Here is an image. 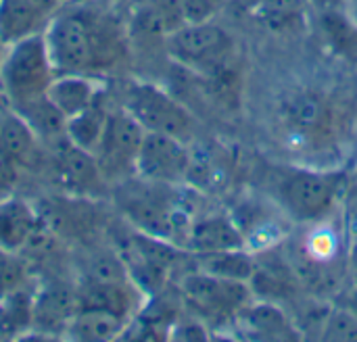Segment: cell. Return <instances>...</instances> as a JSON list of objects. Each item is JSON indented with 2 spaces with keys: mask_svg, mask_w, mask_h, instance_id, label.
Here are the masks:
<instances>
[{
  "mask_svg": "<svg viewBox=\"0 0 357 342\" xmlns=\"http://www.w3.org/2000/svg\"><path fill=\"white\" fill-rule=\"evenodd\" d=\"M130 324L132 322L107 311L77 309L65 332V341H117L126 336Z\"/></svg>",
  "mask_w": 357,
  "mask_h": 342,
  "instance_id": "obj_20",
  "label": "cell"
},
{
  "mask_svg": "<svg viewBox=\"0 0 357 342\" xmlns=\"http://www.w3.org/2000/svg\"><path fill=\"white\" fill-rule=\"evenodd\" d=\"M307 4L316 13H326V10H345V0H307Z\"/></svg>",
  "mask_w": 357,
  "mask_h": 342,
  "instance_id": "obj_31",
  "label": "cell"
},
{
  "mask_svg": "<svg viewBox=\"0 0 357 342\" xmlns=\"http://www.w3.org/2000/svg\"><path fill=\"white\" fill-rule=\"evenodd\" d=\"M322 341H357V320L341 305L328 307L320 328Z\"/></svg>",
  "mask_w": 357,
  "mask_h": 342,
  "instance_id": "obj_27",
  "label": "cell"
},
{
  "mask_svg": "<svg viewBox=\"0 0 357 342\" xmlns=\"http://www.w3.org/2000/svg\"><path fill=\"white\" fill-rule=\"evenodd\" d=\"M339 219L343 224V230L349 238V244H357V182L349 178L341 203H339Z\"/></svg>",
  "mask_w": 357,
  "mask_h": 342,
  "instance_id": "obj_28",
  "label": "cell"
},
{
  "mask_svg": "<svg viewBox=\"0 0 357 342\" xmlns=\"http://www.w3.org/2000/svg\"><path fill=\"white\" fill-rule=\"evenodd\" d=\"M180 295L188 309L205 322V326L218 320H236L241 309L253 301V293L247 282L224 280L201 270H195L182 278Z\"/></svg>",
  "mask_w": 357,
  "mask_h": 342,
  "instance_id": "obj_9",
  "label": "cell"
},
{
  "mask_svg": "<svg viewBox=\"0 0 357 342\" xmlns=\"http://www.w3.org/2000/svg\"><path fill=\"white\" fill-rule=\"evenodd\" d=\"M337 305H341V307H345L354 318L357 320V284L354 282L349 288H343L341 293H339V303Z\"/></svg>",
  "mask_w": 357,
  "mask_h": 342,
  "instance_id": "obj_30",
  "label": "cell"
},
{
  "mask_svg": "<svg viewBox=\"0 0 357 342\" xmlns=\"http://www.w3.org/2000/svg\"><path fill=\"white\" fill-rule=\"evenodd\" d=\"M349 278L357 284V244H354L349 251Z\"/></svg>",
  "mask_w": 357,
  "mask_h": 342,
  "instance_id": "obj_32",
  "label": "cell"
},
{
  "mask_svg": "<svg viewBox=\"0 0 357 342\" xmlns=\"http://www.w3.org/2000/svg\"><path fill=\"white\" fill-rule=\"evenodd\" d=\"M48 13L38 0H0V40L4 46L23 38L42 33L50 21Z\"/></svg>",
  "mask_w": 357,
  "mask_h": 342,
  "instance_id": "obj_18",
  "label": "cell"
},
{
  "mask_svg": "<svg viewBox=\"0 0 357 342\" xmlns=\"http://www.w3.org/2000/svg\"><path fill=\"white\" fill-rule=\"evenodd\" d=\"M243 334L249 339L259 341H289V339H301V330L293 322V318L274 301H257L249 303L241 309V313L234 320Z\"/></svg>",
  "mask_w": 357,
  "mask_h": 342,
  "instance_id": "obj_15",
  "label": "cell"
},
{
  "mask_svg": "<svg viewBox=\"0 0 357 342\" xmlns=\"http://www.w3.org/2000/svg\"><path fill=\"white\" fill-rule=\"evenodd\" d=\"M345 13L357 25V0H345Z\"/></svg>",
  "mask_w": 357,
  "mask_h": 342,
  "instance_id": "obj_33",
  "label": "cell"
},
{
  "mask_svg": "<svg viewBox=\"0 0 357 342\" xmlns=\"http://www.w3.org/2000/svg\"><path fill=\"white\" fill-rule=\"evenodd\" d=\"M44 234V219L36 205L19 194L0 196V247L25 253Z\"/></svg>",
  "mask_w": 357,
  "mask_h": 342,
  "instance_id": "obj_13",
  "label": "cell"
},
{
  "mask_svg": "<svg viewBox=\"0 0 357 342\" xmlns=\"http://www.w3.org/2000/svg\"><path fill=\"white\" fill-rule=\"evenodd\" d=\"M77 311L75 284L63 280H48L46 284H36L33 301V332L29 339L56 341L65 339V332Z\"/></svg>",
  "mask_w": 357,
  "mask_h": 342,
  "instance_id": "obj_12",
  "label": "cell"
},
{
  "mask_svg": "<svg viewBox=\"0 0 357 342\" xmlns=\"http://www.w3.org/2000/svg\"><path fill=\"white\" fill-rule=\"evenodd\" d=\"M197 270L224 278V280H234V282H251L255 267H257V257L249 253L247 249H232V251H220V253H209V255H192Z\"/></svg>",
  "mask_w": 357,
  "mask_h": 342,
  "instance_id": "obj_22",
  "label": "cell"
},
{
  "mask_svg": "<svg viewBox=\"0 0 357 342\" xmlns=\"http://www.w3.org/2000/svg\"><path fill=\"white\" fill-rule=\"evenodd\" d=\"M282 121L289 132L301 136L303 144L307 146V142L322 138L324 130H331V109L318 92L305 90L284 100Z\"/></svg>",
  "mask_w": 357,
  "mask_h": 342,
  "instance_id": "obj_16",
  "label": "cell"
},
{
  "mask_svg": "<svg viewBox=\"0 0 357 342\" xmlns=\"http://www.w3.org/2000/svg\"><path fill=\"white\" fill-rule=\"evenodd\" d=\"M192 165V146L186 140L167 134L146 132L138 159L136 176L167 186L188 184V173Z\"/></svg>",
  "mask_w": 357,
  "mask_h": 342,
  "instance_id": "obj_10",
  "label": "cell"
},
{
  "mask_svg": "<svg viewBox=\"0 0 357 342\" xmlns=\"http://www.w3.org/2000/svg\"><path fill=\"white\" fill-rule=\"evenodd\" d=\"M59 2V6H63V4H69V2H75V0H56Z\"/></svg>",
  "mask_w": 357,
  "mask_h": 342,
  "instance_id": "obj_36",
  "label": "cell"
},
{
  "mask_svg": "<svg viewBox=\"0 0 357 342\" xmlns=\"http://www.w3.org/2000/svg\"><path fill=\"white\" fill-rule=\"evenodd\" d=\"M13 111L27 123V127L38 136V140L44 146L65 136L67 119L48 100V96H40L36 100H29V102H25L21 107H15Z\"/></svg>",
  "mask_w": 357,
  "mask_h": 342,
  "instance_id": "obj_23",
  "label": "cell"
},
{
  "mask_svg": "<svg viewBox=\"0 0 357 342\" xmlns=\"http://www.w3.org/2000/svg\"><path fill=\"white\" fill-rule=\"evenodd\" d=\"M144 132L167 134L190 142L197 132L195 115L165 88L146 79H128L117 100Z\"/></svg>",
  "mask_w": 357,
  "mask_h": 342,
  "instance_id": "obj_7",
  "label": "cell"
},
{
  "mask_svg": "<svg viewBox=\"0 0 357 342\" xmlns=\"http://www.w3.org/2000/svg\"><path fill=\"white\" fill-rule=\"evenodd\" d=\"M349 178H351V180H356V182H357V163H356V167H354V171L349 173Z\"/></svg>",
  "mask_w": 357,
  "mask_h": 342,
  "instance_id": "obj_34",
  "label": "cell"
},
{
  "mask_svg": "<svg viewBox=\"0 0 357 342\" xmlns=\"http://www.w3.org/2000/svg\"><path fill=\"white\" fill-rule=\"evenodd\" d=\"M38 280L31 272V261L17 251H8L0 247V299L33 286Z\"/></svg>",
  "mask_w": 357,
  "mask_h": 342,
  "instance_id": "obj_25",
  "label": "cell"
},
{
  "mask_svg": "<svg viewBox=\"0 0 357 342\" xmlns=\"http://www.w3.org/2000/svg\"><path fill=\"white\" fill-rule=\"evenodd\" d=\"M105 92L107 79L84 73H56L46 90V96L65 119H71L92 107Z\"/></svg>",
  "mask_w": 357,
  "mask_h": 342,
  "instance_id": "obj_17",
  "label": "cell"
},
{
  "mask_svg": "<svg viewBox=\"0 0 357 342\" xmlns=\"http://www.w3.org/2000/svg\"><path fill=\"white\" fill-rule=\"evenodd\" d=\"M56 77L44 31L8 44L0 61V98L8 107H21L29 100L46 96L48 86Z\"/></svg>",
  "mask_w": 357,
  "mask_h": 342,
  "instance_id": "obj_5",
  "label": "cell"
},
{
  "mask_svg": "<svg viewBox=\"0 0 357 342\" xmlns=\"http://www.w3.org/2000/svg\"><path fill=\"white\" fill-rule=\"evenodd\" d=\"M347 182L349 176L343 171L305 165L278 167L270 178V199L293 224H314L339 211Z\"/></svg>",
  "mask_w": 357,
  "mask_h": 342,
  "instance_id": "obj_4",
  "label": "cell"
},
{
  "mask_svg": "<svg viewBox=\"0 0 357 342\" xmlns=\"http://www.w3.org/2000/svg\"><path fill=\"white\" fill-rule=\"evenodd\" d=\"M197 188L167 186L132 176L113 184V203L121 217L146 236L167 240L186 251V238L197 211Z\"/></svg>",
  "mask_w": 357,
  "mask_h": 342,
  "instance_id": "obj_2",
  "label": "cell"
},
{
  "mask_svg": "<svg viewBox=\"0 0 357 342\" xmlns=\"http://www.w3.org/2000/svg\"><path fill=\"white\" fill-rule=\"evenodd\" d=\"M56 73L107 79L130 54V27L111 0H75L56 8L44 29Z\"/></svg>",
  "mask_w": 357,
  "mask_h": 342,
  "instance_id": "obj_1",
  "label": "cell"
},
{
  "mask_svg": "<svg viewBox=\"0 0 357 342\" xmlns=\"http://www.w3.org/2000/svg\"><path fill=\"white\" fill-rule=\"evenodd\" d=\"M165 52L182 69L195 75L215 77L228 69L236 44L230 31L211 19L203 23H184L167 33Z\"/></svg>",
  "mask_w": 357,
  "mask_h": 342,
  "instance_id": "obj_6",
  "label": "cell"
},
{
  "mask_svg": "<svg viewBox=\"0 0 357 342\" xmlns=\"http://www.w3.org/2000/svg\"><path fill=\"white\" fill-rule=\"evenodd\" d=\"M307 0H261L259 15L272 29H289L301 21Z\"/></svg>",
  "mask_w": 357,
  "mask_h": 342,
  "instance_id": "obj_26",
  "label": "cell"
},
{
  "mask_svg": "<svg viewBox=\"0 0 357 342\" xmlns=\"http://www.w3.org/2000/svg\"><path fill=\"white\" fill-rule=\"evenodd\" d=\"M232 249H245V240L230 211H207L195 217L186 238V251L190 255H209Z\"/></svg>",
  "mask_w": 357,
  "mask_h": 342,
  "instance_id": "obj_14",
  "label": "cell"
},
{
  "mask_svg": "<svg viewBox=\"0 0 357 342\" xmlns=\"http://www.w3.org/2000/svg\"><path fill=\"white\" fill-rule=\"evenodd\" d=\"M287 261L299 282V288L318 299L339 295L343 278L349 276V238L339 219V211L326 219L303 224L301 232L284 240Z\"/></svg>",
  "mask_w": 357,
  "mask_h": 342,
  "instance_id": "obj_3",
  "label": "cell"
},
{
  "mask_svg": "<svg viewBox=\"0 0 357 342\" xmlns=\"http://www.w3.org/2000/svg\"><path fill=\"white\" fill-rule=\"evenodd\" d=\"M4 50H6V46H4L2 40H0V61H2V56H4Z\"/></svg>",
  "mask_w": 357,
  "mask_h": 342,
  "instance_id": "obj_35",
  "label": "cell"
},
{
  "mask_svg": "<svg viewBox=\"0 0 357 342\" xmlns=\"http://www.w3.org/2000/svg\"><path fill=\"white\" fill-rule=\"evenodd\" d=\"M36 284L0 299V341H27L33 332Z\"/></svg>",
  "mask_w": 357,
  "mask_h": 342,
  "instance_id": "obj_19",
  "label": "cell"
},
{
  "mask_svg": "<svg viewBox=\"0 0 357 342\" xmlns=\"http://www.w3.org/2000/svg\"><path fill=\"white\" fill-rule=\"evenodd\" d=\"M184 23H203L215 19L224 0H178Z\"/></svg>",
  "mask_w": 357,
  "mask_h": 342,
  "instance_id": "obj_29",
  "label": "cell"
},
{
  "mask_svg": "<svg viewBox=\"0 0 357 342\" xmlns=\"http://www.w3.org/2000/svg\"><path fill=\"white\" fill-rule=\"evenodd\" d=\"M144 134L142 125L119 102H113L102 136L92 153L107 184H119L136 176V159Z\"/></svg>",
  "mask_w": 357,
  "mask_h": 342,
  "instance_id": "obj_8",
  "label": "cell"
},
{
  "mask_svg": "<svg viewBox=\"0 0 357 342\" xmlns=\"http://www.w3.org/2000/svg\"><path fill=\"white\" fill-rule=\"evenodd\" d=\"M113 102L109 98V90L92 104L88 107L86 111H82L79 115L67 119V125H65V136L82 150L86 153H94L100 136H102V130H105V123H107V117H109V111H111Z\"/></svg>",
  "mask_w": 357,
  "mask_h": 342,
  "instance_id": "obj_21",
  "label": "cell"
},
{
  "mask_svg": "<svg viewBox=\"0 0 357 342\" xmlns=\"http://www.w3.org/2000/svg\"><path fill=\"white\" fill-rule=\"evenodd\" d=\"M318 27L322 40L335 54L347 61H357V25L345 10L318 13Z\"/></svg>",
  "mask_w": 357,
  "mask_h": 342,
  "instance_id": "obj_24",
  "label": "cell"
},
{
  "mask_svg": "<svg viewBox=\"0 0 357 342\" xmlns=\"http://www.w3.org/2000/svg\"><path fill=\"white\" fill-rule=\"evenodd\" d=\"M46 159L44 165L48 173L52 176L54 184L73 196L88 199L96 196V190H100L107 180L102 178L94 155L77 148L67 136L50 142L44 146Z\"/></svg>",
  "mask_w": 357,
  "mask_h": 342,
  "instance_id": "obj_11",
  "label": "cell"
}]
</instances>
